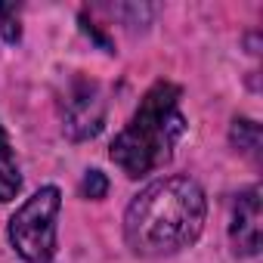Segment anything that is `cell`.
<instances>
[{
  "mask_svg": "<svg viewBox=\"0 0 263 263\" xmlns=\"http://www.w3.org/2000/svg\"><path fill=\"white\" fill-rule=\"evenodd\" d=\"M229 140H232V146L241 152V155H248L251 161H257L260 158V124L257 121H251V118H235L232 121V130H229Z\"/></svg>",
  "mask_w": 263,
  "mask_h": 263,
  "instance_id": "obj_7",
  "label": "cell"
},
{
  "mask_svg": "<svg viewBox=\"0 0 263 263\" xmlns=\"http://www.w3.org/2000/svg\"><path fill=\"white\" fill-rule=\"evenodd\" d=\"M260 220H263L260 189L251 186L235 195L232 214H229V241L235 257H254L260 251Z\"/></svg>",
  "mask_w": 263,
  "mask_h": 263,
  "instance_id": "obj_5",
  "label": "cell"
},
{
  "mask_svg": "<svg viewBox=\"0 0 263 263\" xmlns=\"http://www.w3.org/2000/svg\"><path fill=\"white\" fill-rule=\"evenodd\" d=\"M208 217L204 189L183 174L152 180L124 211V241L137 257H171L195 245Z\"/></svg>",
  "mask_w": 263,
  "mask_h": 263,
  "instance_id": "obj_1",
  "label": "cell"
},
{
  "mask_svg": "<svg viewBox=\"0 0 263 263\" xmlns=\"http://www.w3.org/2000/svg\"><path fill=\"white\" fill-rule=\"evenodd\" d=\"M19 13H22L19 4H0V44H19L22 37Z\"/></svg>",
  "mask_w": 263,
  "mask_h": 263,
  "instance_id": "obj_8",
  "label": "cell"
},
{
  "mask_svg": "<svg viewBox=\"0 0 263 263\" xmlns=\"http://www.w3.org/2000/svg\"><path fill=\"white\" fill-rule=\"evenodd\" d=\"M105 192H108L105 174L102 171H87L84 180H81V195L90 198V201H99V198H105Z\"/></svg>",
  "mask_w": 263,
  "mask_h": 263,
  "instance_id": "obj_9",
  "label": "cell"
},
{
  "mask_svg": "<svg viewBox=\"0 0 263 263\" xmlns=\"http://www.w3.org/2000/svg\"><path fill=\"white\" fill-rule=\"evenodd\" d=\"M183 90L171 81H155L124 130L111 140L108 158L130 177L140 180L174 158V149L186 137V115L180 111Z\"/></svg>",
  "mask_w": 263,
  "mask_h": 263,
  "instance_id": "obj_2",
  "label": "cell"
},
{
  "mask_svg": "<svg viewBox=\"0 0 263 263\" xmlns=\"http://www.w3.org/2000/svg\"><path fill=\"white\" fill-rule=\"evenodd\" d=\"M19 189H22V174H19V164H16L10 137H7L4 124H0V204L13 201L19 195Z\"/></svg>",
  "mask_w": 263,
  "mask_h": 263,
  "instance_id": "obj_6",
  "label": "cell"
},
{
  "mask_svg": "<svg viewBox=\"0 0 263 263\" xmlns=\"http://www.w3.org/2000/svg\"><path fill=\"white\" fill-rule=\"evenodd\" d=\"M59 211H62V192L56 186H41L10 217L7 235L25 263H50L56 257V217H59Z\"/></svg>",
  "mask_w": 263,
  "mask_h": 263,
  "instance_id": "obj_3",
  "label": "cell"
},
{
  "mask_svg": "<svg viewBox=\"0 0 263 263\" xmlns=\"http://www.w3.org/2000/svg\"><path fill=\"white\" fill-rule=\"evenodd\" d=\"M102 127H105L102 87L87 74H74L68 81L65 99H62V130H65V137L74 140V143H84V140H93Z\"/></svg>",
  "mask_w": 263,
  "mask_h": 263,
  "instance_id": "obj_4",
  "label": "cell"
}]
</instances>
